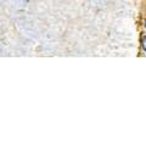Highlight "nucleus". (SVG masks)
<instances>
[{
  "label": "nucleus",
  "mask_w": 146,
  "mask_h": 146,
  "mask_svg": "<svg viewBox=\"0 0 146 146\" xmlns=\"http://www.w3.org/2000/svg\"><path fill=\"white\" fill-rule=\"evenodd\" d=\"M145 27H146V20H145Z\"/></svg>",
  "instance_id": "2"
},
{
  "label": "nucleus",
  "mask_w": 146,
  "mask_h": 146,
  "mask_svg": "<svg viewBox=\"0 0 146 146\" xmlns=\"http://www.w3.org/2000/svg\"><path fill=\"white\" fill-rule=\"evenodd\" d=\"M141 46H143L144 51L146 52V35H144L143 38H141Z\"/></svg>",
  "instance_id": "1"
}]
</instances>
